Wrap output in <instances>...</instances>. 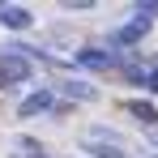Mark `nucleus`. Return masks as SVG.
Segmentation results:
<instances>
[{"label": "nucleus", "instance_id": "1", "mask_svg": "<svg viewBox=\"0 0 158 158\" xmlns=\"http://www.w3.org/2000/svg\"><path fill=\"white\" fill-rule=\"evenodd\" d=\"M0 77H4V81H17V77H30V64H26V60H17V56H9V60L0 64Z\"/></svg>", "mask_w": 158, "mask_h": 158}, {"label": "nucleus", "instance_id": "2", "mask_svg": "<svg viewBox=\"0 0 158 158\" xmlns=\"http://www.w3.org/2000/svg\"><path fill=\"white\" fill-rule=\"evenodd\" d=\"M47 107H52V90H39V94H30L26 103H22V115H39Z\"/></svg>", "mask_w": 158, "mask_h": 158}, {"label": "nucleus", "instance_id": "3", "mask_svg": "<svg viewBox=\"0 0 158 158\" xmlns=\"http://www.w3.org/2000/svg\"><path fill=\"white\" fill-rule=\"evenodd\" d=\"M4 26H30V9H17V4H9V9H4Z\"/></svg>", "mask_w": 158, "mask_h": 158}, {"label": "nucleus", "instance_id": "4", "mask_svg": "<svg viewBox=\"0 0 158 158\" xmlns=\"http://www.w3.org/2000/svg\"><path fill=\"white\" fill-rule=\"evenodd\" d=\"M60 90L73 98H94V85H81V81H60Z\"/></svg>", "mask_w": 158, "mask_h": 158}, {"label": "nucleus", "instance_id": "5", "mask_svg": "<svg viewBox=\"0 0 158 158\" xmlns=\"http://www.w3.org/2000/svg\"><path fill=\"white\" fill-rule=\"evenodd\" d=\"M128 111L137 115V120H145V124H154V120H158V111H154L150 103H128Z\"/></svg>", "mask_w": 158, "mask_h": 158}, {"label": "nucleus", "instance_id": "6", "mask_svg": "<svg viewBox=\"0 0 158 158\" xmlns=\"http://www.w3.org/2000/svg\"><path fill=\"white\" fill-rule=\"evenodd\" d=\"M81 64H94V69H107V64H111V56H107V52H81Z\"/></svg>", "mask_w": 158, "mask_h": 158}, {"label": "nucleus", "instance_id": "7", "mask_svg": "<svg viewBox=\"0 0 158 158\" xmlns=\"http://www.w3.org/2000/svg\"><path fill=\"white\" fill-rule=\"evenodd\" d=\"M90 154H98V158H124V150H120V145H90Z\"/></svg>", "mask_w": 158, "mask_h": 158}]
</instances>
